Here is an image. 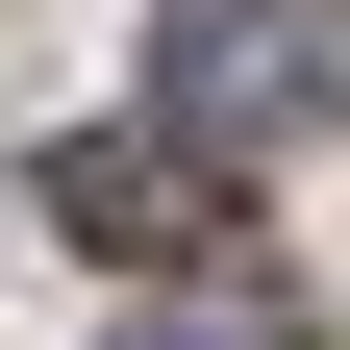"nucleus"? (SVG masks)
<instances>
[{
    "label": "nucleus",
    "instance_id": "3",
    "mask_svg": "<svg viewBox=\"0 0 350 350\" xmlns=\"http://www.w3.org/2000/svg\"><path fill=\"white\" fill-rule=\"evenodd\" d=\"M125 350H275V300H250V275H200V300H150Z\"/></svg>",
    "mask_w": 350,
    "mask_h": 350
},
{
    "label": "nucleus",
    "instance_id": "2",
    "mask_svg": "<svg viewBox=\"0 0 350 350\" xmlns=\"http://www.w3.org/2000/svg\"><path fill=\"white\" fill-rule=\"evenodd\" d=\"M51 226L75 250H226V175L175 150V125H75L51 150Z\"/></svg>",
    "mask_w": 350,
    "mask_h": 350
},
{
    "label": "nucleus",
    "instance_id": "1",
    "mask_svg": "<svg viewBox=\"0 0 350 350\" xmlns=\"http://www.w3.org/2000/svg\"><path fill=\"white\" fill-rule=\"evenodd\" d=\"M150 125L175 150H300V125H350V0H175L150 25Z\"/></svg>",
    "mask_w": 350,
    "mask_h": 350
}]
</instances>
